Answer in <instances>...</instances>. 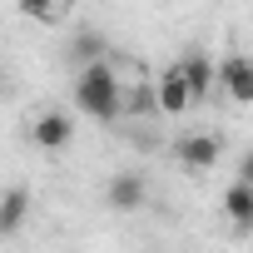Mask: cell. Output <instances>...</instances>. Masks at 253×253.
<instances>
[{"label":"cell","instance_id":"obj_1","mask_svg":"<svg viewBox=\"0 0 253 253\" xmlns=\"http://www.w3.org/2000/svg\"><path fill=\"white\" fill-rule=\"evenodd\" d=\"M75 109L89 119H104V124L124 114V89H119V75L109 70V60L75 70Z\"/></svg>","mask_w":253,"mask_h":253},{"label":"cell","instance_id":"obj_2","mask_svg":"<svg viewBox=\"0 0 253 253\" xmlns=\"http://www.w3.org/2000/svg\"><path fill=\"white\" fill-rule=\"evenodd\" d=\"M30 144L40 154H65L75 144V114L60 109V104H45L35 119H30Z\"/></svg>","mask_w":253,"mask_h":253},{"label":"cell","instance_id":"obj_3","mask_svg":"<svg viewBox=\"0 0 253 253\" xmlns=\"http://www.w3.org/2000/svg\"><path fill=\"white\" fill-rule=\"evenodd\" d=\"M218 89L233 104H253V55H223L218 60Z\"/></svg>","mask_w":253,"mask_h":253},{"label":"cell","instance_id":"obj_4","mask_svg":"<svg viewBox=\"0 0 253 253\" xmlns=\"http://www.w3.org/2000/svg\"><path fill=\"white\" fill-rule=\"evenodd\" d=\"M104 204H109L114 213H139V209L149 204V189H144V174H134V169H124V174H114V179L104 184Z\"/></svg>","mask_w":253,"mask_h":253},{"label":"cell","instance_id":"obj_5","mask_svg":"<svg viewBox=\"0 0 253 253\" xmlns=\"http://www.w3.org/2000/svg\"><path fill=\"white\" fill-rule=\"evenodd\" d=\"M174 154H179V164H184L189 174H209V169L223 159V144H218V134H184V139L174 144Z\"/></svg>","mask_w":253,"mask_h":253},{"label":"cell","instance_id":"obj_6","mask_svg":"<svg viewBox=\"0 0 253 253\" xmlns=\"http://www.w3.org/2000/svg\"><path fill=\"white\" fill-rule=\"evenodd\" d=\"M154 94H159V114H184L189 104H199L194 99V89H189V80H184V70L179 65H169L164 75H159V84H154Z\"/></svg>","mask_w":253,"mask_h":253},{"label":"cell","instance_id":"obj_7","mask_svg":"<svg viewBox=\"0 0 253 253\" xmlns=\"http://www.w3.org/2000/svg\"><path fill=\"white\" fill-rule=\"evenodd\" d=\"M25 218H30V189L10 184L5 194H0V238H10L15 228H25Z\"/></svg>","mask_w":253,"mask_h":253},{"label":"cell","instance_id":"obj_8","mask_svg":"<svg viewBox=\"0 0 253 253\" xmlns=\"http://www.w3.org/2000/svg\"><path fill=\"white\" fill-rule=\"evenodd\" d=\"M223 218L233 228H253V184L248 179H233L223 189Z\"/></svg>","mask_w":253,"mask_h":253},{"label":"cell","instance_id":"obj_9","mask_svg":"<svg viewBox=\"0 0 253 253\" xmlns=\"http://www.w3.org/2000/svg\"><path fill=\"white\" fill-rule=\"evenodd\" d=\"M179 70H184V80H189V89H194V99H204L213 84H218V65L209 60V55H199V50H189L184 60H179Z\"/></svg>","mask_w":253,"mask_h":253},{"label":"cell","instance_id":"obj_10","mask_svg":"<svg viewBox=\"0 0 253 253\" xmlns=\"http://www.w3.org/2000/svg\"><path fill=\"white\" fill-rule=\"evenodd\" d=\"M65 55H70L75 70H84V65H94V60H109V45H104L99 30H75V40H70Z\"/></svg>","mask_w":253,"mask_h":253},{"label":"cell","instance_id":"obj_11","mask_svg":"<svg viewBox=\"0 0 253 253\" xmlns=\"http://www.w3.org/2000/svg\"><path fill=\"white\" fill-rule=\"evenodd\" d=\"M124 109H129V114H159V94L149 84H139L134 94H124Z\"/></svg>","mask_w":253,"mask_h":253},{"label":"cell","instance_id":"obj_12","mask_svg":"<svg viewBox=\"0 0 253 253\" xmlns=\"http://www.w3.org/2000/svg\"><path fill=\"white\" fill-rule=\"evenodd\" d=\"M15 5H20L25 15H35V20H50V15H55V5H60V0H15Z\"/></svg>","mask_w":253,"mask_h":253},{"label":"cell","instance_id":"obj_13","mask_svg":"<svg viewBox=\"0 0 253 253\" xmlns=\"http://www.w3.org/2000/svg\"><path fill=\"white\" fill-rule=\"evenodd\" d=\"M238 179H248V184H253V154L243 159V174H238Z\"/></svg>","mask_w":253,"mask_h":253},{"label":"cell","instance_id":"obj_14","mask_svg":"<svg viewBox=\"0 0 253 253\" xmlns=\"http://www.w3.org/2000/svg\"><path fill=\"white\" fill-rule=\"evenodd\" d=\"M0 84H5V70H0Z\"/></svg>","mask_w":253,"mask_h":253}]
</instances>
